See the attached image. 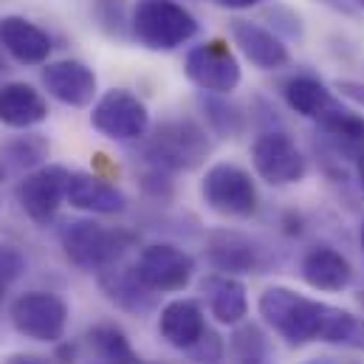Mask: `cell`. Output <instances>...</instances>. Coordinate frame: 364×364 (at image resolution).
I'll return each instance as SVG.
<instances>
[{"label":"cell","mask_w":364,"mask_h":364,"mask_svg":"<svg viewBox=\"0 0 364 364\" xmlns=\"http://www.w3.org/2000/svg\"><path fill=\"white\" fill-rule=\"evenodd\" d=\"M200 107H203L206 124H209V130H212L215 136H220V139H235V136H240V130H243V113H240L232 102H226L220 93L203 91Z\"/></svg>","instance_id":"cell-26"},{"label":"cell","mask_w":364,"mask_h":364,"mask_svg":"<svg viewBox=\"0 0 364 364\" xmlns=\"http://www.w3.org/2000/svg\"><path fill=\"white\" fill-rule=\"evenodd\" d=\"M3 364H48V359L37 353H11Z\"/></svg>","instance_id":"cell-30"},{"label":"cell","mask_w":364,"mask_h":364,"mask_svg":"<svg viewBox=\"0 0 364 364\" xmlns=\"http://www.w3.org/2000/svg\"><path fill=\"white\" fill-rule=\"evenodd\" d=\"M232 40L240 48V54L260 71H277L285 68L291 54L288 46L274 34L272 28H263L252 20H232Z\"/></svg>","instance_id":"cell-15"},{"label":"cell","mask_w":364,"mask_h":364,"mask_svg":"<svg viewBox=\"0 0 364 364\" xmlns=\"http://www.w3.org/2000/svg\"><path fill=\"white\" fill-rule=\"evenodd\" d=\"M362 246H364V223H362Z\"/></svg>","instance_id":"cell-38"},{"label":"cell","mask_w":364,"mask_h":364,"mask_svg":"<svg viewBox=\"0 0 364 364\" xmlns=\"http://www.w3.org/2000/svg\"><path fill=\"white\" fill-rule=\"evenodd\" d=\"M223 9H235V11H240V9H252V6H260L263 0H218Z\"/></svg>","instance_id":"cell-32"},{"label":"cell","mask_w":364,"mask_h":364,"mask_svg":"<svg viewBox=\"0 0 364 364\" xmlns=\"http://www.w3.org/2000/svg\"><path fill=\"white\" fill-rule=\"evenodd\" d=\"M85 350L88 364H150L133 350L127 333L110 322L93 325L85 331Z\"/></svg>","instance_id":"cell-23"},{"label":"cell","mask_w":364,"mask_h":364,"mask_svg":"<svg viewBox=\"0 0 364 364\" xmlns=\"http://www.w3.org/2000/svg\"><path fill=\"white\" fill-rule=\"evenodd\" d=\"M130 31L147 51H176L198 34V20L178 0H136Z\"/></svg>","instance_id":"cell-4"},{"label":"cell","mask_w":364,"mask_h":364,"mask_svg":"<svg viewBox=\"0 0 364 364\" xmlns=\"http://www.w3.org/2000/svg\"><path fill=\"white\" fill-rule=\"evenodd\" d=\"M133 266H136V274L141 277V282L153 288L156 294L183 291L195 277V257L173 243L144 246Z\"/></svg>","instance_id":"cell-11"},{"label":"cell","mask_w":364,"mask_h":364,"mask_svg":"<svg viewBox=\"0 0 364 364\" xmlns=\"http://www.w3.org/2000/svg\"><path fill=\"white\" fill-rule=\"evenodd\" d=\"M159 333L170 348L186 353L206 333L203 308L195 299H173V302H167L161 308V316H159Z\"/></svg>","instance_id":"cell-19"},{"label":"cell","mask_w":364,"mask_h":364,"mask_svg":"<svg viewBox=\"0 0 364 364\" xmlns=\"http://www.w3.org/2000/svg\"><path fill=\"white\" fill-rule=\"evenodd\" d=\"M65 200L74 209L88 212V215H119L127 206V198L119 186L107 183L93 173H71Z\"/></svg>","instance_id":"cell-20"},{"label":"cell","mask_w":364,"mask_h":364,"mask_svg":"<svg viewBox=\"0 0 364 364\" xmlns=\"http://www.w3.org/2000/svg\"><path fill=\"white\" fill-rule=\"evenodd\" d=\"M328 139L339 147V153H345L348 159L359 161L364 156V116L348 110V107H339L333 110L322 124H319Z\"/></svg>","instance_id":"cell-25"},{"label":"cell","mask_w":364,"mask_h":364,"mask_svg":"<svg viewBox=\"0 0 364 364\" xmlns=\"http://www.w3.org/2000/svg\"><path fill=\"white\" fill-rule=\"evenodd\" d=\"M99 288L116 308H122L127 314L141 316L156 308V291L141 282V277L136 274V266L116 263V266L99 272Z\"/></svg>","instance_id":"cell-16"},{"label":"cell","mask_w":364,"mask_h":364,"mask_svg":"<svg viewBox=\"0 0 364 364\" xmlns=\"http://www.w3.org/2000/svg\"><path fill=\"white\" fill-rule=\"evenodd\" d=\"M359 305H362V308H364V288H362V291H359Z\"/></svg>","instance_id":"cell-36"},{"label":"cell","mask_w":364,"mask_h":364,"mask_svg":"<svg viewBox=\"0 0 364 364\" xmlns=\"http://www.w3.org/2000/svg\"><path fill=\"white\" fill-rule=\"evenodd\" d=\"M0 71H6V63H3V46H0Z\"/></svg>","instance_id":"cell-35"},{"label":"cell","mask_w":364,"mask_h":364,"mask_svg":"<svg viewBox=\"0 0 364 364\" xmlns=\"http://www.w3.org/2000/svg\"><path fill=\"white\" fill-rule=\"evenodd\" d=\"M48 119L46 96L28 82L0 85V124L11 130H31Z\"/></svg>","instance_id":"cell-18"},{"label":"cell","mask_w":364,"mask_h":364,"mask_svg":"<svg viewBox=\"0 0 364 364\" xmlns=\"http://www.w3.org/2000/svg\"><path fill=\"white\" fill-rule=\"evenodd\" d=\"M336 88L345 93V96H350V99H356V102H362L364 105V85L362 82H348V80H345V82H339Z\"/></svg>","instance_id":"cell-31"},{"label":"cell","mask_w":364,"mask_h":364,"mask_svg":"<svg viewBox=\"0 0 364 364\" xmlns=\"http://www.w3.org/2000/svg\"><path fill=\"white\" fill-rule=\"evenodd\" d=\"M203 203L223 218H252L260 206L257 186L252 176L237 164H215L200 181Z\"/></svg>","instance_id":"cell-6"},{"label":"cell","mask_w":364,"mask_h":364,"mask_svg":"<svg viewBox=\"0 0 364 364\" xmlns=\"http://www.w3.org/2000/svg\"><path fill=\"white\" fill-rule=\"evenodd\" d=\"M26 255L11 246V243H0V285L9 288L11 282H17L26 274Z\"/></svg>","instance_id":"cell-29"},{"label":"cell","mask_w":364,"mask_h":364,"mask_svg":"<svg viewBox=\"0 0 364 364\" xmlns=\"http://www.w3.org/2000/svg\"><path fill=\"white\" fill-rule=\"evenodd\" d=\"M68 181H71V173L63 164H43L34 173L23 176L14 195L26 218L34 220L37 226H48L60 203L68 198Z\"/></svg>","instance_id":"cell-9"},{"label":"cell","mask_w":364,"mask_h":364,"mask_svg":"<svg viewBox=\"0 0 364 364\" xmlns=\"http://www.w3.org/2000/svg\"><path fill=\"white\" fill-rule=\"evenodd\" d=\"M252 164H255L257 176L272 186L299 183L308 173V161H305L302 150L282 130H269V133H260L255 139Z\"/></svg>","instance_id":"cell-8"},{"label":"cell","mask_w":364,"mask_h":364,"mask_svg":"<svg viewBox=\"0 0 364 364\" xmlns=\"http://www.w3.org/2000/svg\"><path fill=\"white\" fill-rule=\"evenodd\" d=\"M183 71L192 85H198L206 93H220V96L235 91L243 77L237 57L232 54V48L223 40H209V43L195 46L186 54Z\"/></svg>","instance_id":"cell-10"},{"label":"cell","mask_w":364,"mask_h":364,"mask_svg":"<svg viewBox=\"0 0 364 364\" xmlns=\"http://www.w3.org/2000/svg\"><path fill=\"white\" fill-rule=\"evenodd\" d=\"M212 153V141L200 124L192 119L161 122L150 136H144V159L167 173L198 170Z\"/></svg>","instance_id":"cell-2"},{"label":"cell","mask_w":364,"mask_h":364,"mask_svg":"<svg viewBox=\"0 0 364 364\" xmlns=\"http://www.w3.org/2000/svg\"><path fill=\"white\" fill-rule=\"evenodd\" d=\"M48 156H51V144L43 133H23L0 150V170H3V176L23 178V176L34 173L37 167H43Z\"/></svg>","instance_id":"cell-24"},{"label":"cell","mask_w":364,"mask_h":364,"mask_svg":"<svg viewBox=\"0 0 364 364\" xmlns=\"http://www.w3.org/2000/svg\"><path fill=\"white\" fill-rule=\"evenodd\" d=\"M257 311L279 339H285L288 345H296V348L311 345V342L348 345L356 331V322H359L350 311L311 299L285 285L266 288L260 294Z\"/></svg>","instance_id":"cell-1"},{"label":"cell","mask_w":364,"mask_h":364,"mask_svg":"<svg viewBox=\"0 0 364 364\" xmlns=\"http://www.w3.org/2000/svg\"><path fill=\"white\" fill-rule=\"evenodd\" d=\"M3 294H6V288H3V285H0V305H3Z\"/></svg>","instance_id":"cell-37"},{"label":"cell","mask_w":364,"mask_h":364,"mask_svg":"<svg viewBox=\"0 0 364 364\" xmlns=\"http://www.w3.org/2000/svg\"><path fill=\"white\" fill-rule=\"evenodd\" d=\"M223 353H226V345H223V339L212 328H206V333L186 350V356L195 364H220L223 362Z\"/></svg>","instance_id":"cell-28"},{"label":"cell","mask_w":364,"mask_h":364,"mask_svg":"<svg viewBox=\"0 0 364 364\" xmlns=\"http://www.w3.org/2000/svg\"><path fill=\"white\" fill-rule=\"evenodd\" d=\"M356 3H359V6H362V9H364V0H356Z\"/></svg>","instance_id":"cell-39"},{"label":"cell","mask_w":364,"mask_h":364,"mask_svg":"<svg viewBox=\"0 0 364 364\" xmlns=\"http://www.w3.org/2000/svg\"><path fill=\"white\" fill-rule=\"evenodd\" d=\"M91 124L110 141H141L150 130V113L136 93L113 88L96 99Z\"/></svg>","instance_id":"cell-7"},{"label":"cell","mask_w":364,"mask_h":364,"mask_svg":"<svg viewBox=\"0 0 364 364\" xmlns=\"http://www.w3.org/2000/svg\"><path fill=\"white\" fill-rule=\"evenodd\" d=\"M282 96H285L291 110H296L305 119H314L316 124H322L333 110L342 107V102L333 93L328 91L316 77H308V74L291 77L282 85Z\"/></svg>","instance_id":"cell-22"},{"label":"cell","mask_w":364,"mask_h":364,"mask_svg":"<svg viewBox=\"0 0 364 364\" xmlns=\"http://www.w3.org/2000/svg\"><path fill=\"white\" fill-rule=\"evenodd\" d=\"M0 46L20 65H46L51 57V37L31 20L9 14L0 20Z\"/></svg>","instance_id":"cell-13"},{"label":"cell","mask_w":364,"mask_h":364,"mask_svg":"<svg viewBox=\"0 0 364 364\" xmlns=\"http://www.w3.org/2000/svg\"><path fill=\"white\" fill-rule=\"evenodd\" d=\"M299 274H302V279H305L311 288L328 291V294L345 291V288L353 282V266H350V260H348L342 252L331 249V246H314V249L302 257Z\"/></svg>","instance_id":"cell-21"},{"label":"cell","mask_w":364,"mask_h":364,"mask_svg":"<svg viewBox=\"0 0 364 364\" xmlns=\"http://www.w3.org/2000/svg\"><path fill=\"white\" fill-rule=\"evenodd\" d=\"M311 364H325V362H311Z\"/></svg>","instance_id":"cell-40"},{"label":"cell","mask_w":364,"mask_h":364,"mask_svg":"<svg viewBox=\"0 0 364 364\" xmlns=\"http://www.w3.org/2000/svg\"><path fill=\"white\" fill-rule=\"evenodd\" d=\"M356 176H359V186L364 189V156L356 161Z\"/></svg>","instance_id":"cell-34"},{"label":"cell","mask_w":364,"mask_h":364,"mask_svg":"<svg viewBox=\"0 0 364 364\" xmlns=\"http://www.w3.org/2000/svg\"><path fill=\"white\" fill-rule=\"evenodd\" d=\"M232 359L235 364H266V336L257 325H237V331L232 333L229 342Z\"/></svg>","instance_id":"cell-27"},{"label":"cell","mask_w":364,"mask_h":364,"mask_svg":"<svg viewBox=\"0 0 364 364\" xmlns=\"http://www.w3.org/2000/svg\"><path fill=\"white\" fill-rule=\"evenodd\" d=\"M200 294L206 299L209 314L229 328H237L246 314H249V296H246V285L232 277V274H209L200 279Z\"/></svg>","instance_id":"cell-17"},{"label":"cell","mask_w":364,"mask_h":364,"mask_svg":"<svg viewBox=\"0 0 364 364\" xmlns=\"http://www.w3.org/2000/svg\"><path fill=\"white\" fill-rule=\"evenodd\" d=\"M60 243L65 257L80 272H105L116 266L124 252L136 243V237L124 229H110L99 220H71L60 232Z\"/></svg>","instance_id":"cell-3"},{"label":"cell","mask_w":364,"mask_h":364,"mask_svg":"<svg viewBox=\"0 0 364 364\" xmlns=\"http://www.w3.org/2000/svg\"><path fill=\"white\" fill-rule=\"evenodd\" d=\"M9 319L20 336L31 342L57 345L68 328V305L51 291H26L11 302Z\"/></svg>","instance_id":"cell-5"},{"label":"cell","mask_w":364,"mask_h":364,"mask_svg":"<svg viewBox=\"0 0 364 364\" xmlns=\"http://www.w3.org/2000/svg\"><path fill=\"white\" fill-rule=\"evenodd\" d=\"M43 88L48 96L68 107H88L96 99V74L80 60H54L46 63L43 74Z\"/></svg>","instance_id":"cell-12"},{"label":"cell","mask_w":364,"mask_h":364,"mask_svg":"<svg viewBox=\"0 0 364 364\" xmlns=\"http://www.w3.org/2000/svg\"><path fill=\"white\" fill-rule=\"evenodd\" d=\"M206 257L220 274H249L260 269V249L249 235L232 229H215L206 237Z\"/></svg>","instance_id":"cell-14"},{"label":"cell","mask_w":364,"mask_h":364,"mask_svg":"<svg viewBox=\"0 0 364 364\" xmlns=\"http://www.w3.org/2000/svg\"><path fill=\"white\" fill-rule=\"evenodd\" d=\"M348 345L362 348L364 350V322H356V331H353V336H350V342H348Z\"/></svg>","instance_id":"cell-33"}]
</instances>
